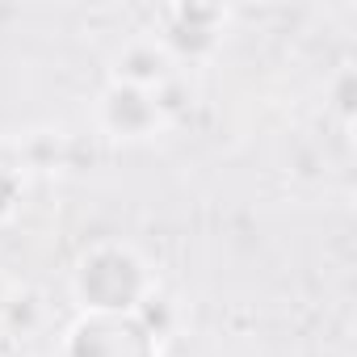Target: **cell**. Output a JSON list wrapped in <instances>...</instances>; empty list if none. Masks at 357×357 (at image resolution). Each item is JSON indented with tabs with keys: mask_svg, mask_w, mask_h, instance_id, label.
Returning <instances> with one entry per match:
<instances>
[{
	"mask_svg": "<svg viewBox=\"0 0 357 357\" xmlns=\"http://www.w3.org/2000/svg\"><path fill=\"white\" fill-rule=\"evenodd\" d=\"M5 164H17V155H13V147L5 139H0V168H5Z\"/></svg>",
	"mask_w": 357,
	"mask_h": 357,
	"instance_id": "9c48e42d",
	"label": "cell"
},
{
	"mask_svg": "<svg viewBox=\"0 0 357 357\" xmlns=\"http://www.w3.org/2000/svg\"><path fill=\"white\" fill-rule=\"evenodd\" d=\"M9 303H13V294H9V282H5V278H0V319H5V315H9Z\"/></svg>",
	"mask_w": 357,
	"mask_h": 357,
	"instance_id": "ba28073f",
	"label": "cell"
},
{
	"mask_svg": "<svg viewBox=\"0 0 357 357\" xmlns=\"http://www.w3.org/2000/svg\"><path fill=\"white\" fill-rule=\"evenodd\" d=\"M168 55H164V47L155 43V38H139V43H130V47H122V55H118V80L114 84H130V89H155V84H164L172 72H168Z\"/></svg>",
	"mask_w": 357,
	"mask_h": 357,
	"instance_id": "5b68a950",
	"label": "cell"
},
{
	"mask_svg": "<svg viewBox=\"0 0 357 357\" xmlns=\"http://www.w3.org/2000/svg\"><path fill=\"white\" fill-rule=\"evenodd\" d=\"M55 155H59L55 135H34L26 147H17V160H26L30 168H55Z\"/></svg>",
	"mask_w": 357,
	"mask_h": 357,
	"instance_id": "52a82bcc",
	"label": "cell"
},
{
	"mask_svg": "<svg viewBox=\"0 0 357 357\" xmlns=\"http://www.w3.org/2000/svg\"><path fill=\"white\" fill-rule=\"evenodd\" d=\"M72 290L84 315H135L155 286L139 252H130L126 244H97L80 257Z\"/></svg>",
	"mask_w": 357,
	"mask_h": 357,
	"instance_id": "6da1fadb",
	"label": "cell"
},
{
	"mask_svg": "<svg viewBox=\"0 0 357 357\" xmlns=\"http://www.w3.org/2000/svg\"><path fill=\"white\" fill-rule=\"evenodd\" d=\"M63 357H160V340L147 336L135 315H84L72 328Z\"/></svg>",
	"mask_w": 357,
	"mask_h": 357,
	"instance_id": "7a4b0ae2",
	"label": "cell"
},
{
	"mask_svg": "<svg viewBox=\"0 0 357 357\" xmlns=\"http://www.w3.org/2000/svg\"><path fill=\"white\" fill-rule=\"evenodd\" d=\"M97 118H101V130L114 139H147L160 126V109H155L151 93L130 89V84H109L101 93Z\"/></svg>",
	"mask_w": 357,
	"mask_h": 357,
	"instance_id": "277c9868",
	"label": "cell"
},
{
	"mask_svg": "<svg viewBox=\"0 0 357 357\" xmlns=\"http://www.w3.org/2000/svg\"><path fill=\"white\" fill-rule=\"evenodd\" d=\"M219 26H223V13L219 9H202V5H176L168 9L164 17V30H160V47L168 59H206L215 55L219 47Z\"/></svg>",
	"mask_w": 357,
	"mask_h": 357,
	"instance_id": "3957f363",
	"label": "cell"
},
{
	"mask_svg": "<svg viewBox=\"0 0 357 357\" xmlns=\"http://www.w3.org/2000/svg\"><path fill=\"white\" fill-rule=\"evenodd\" d=\"M17 206H22V172H17V164H5L0 168V223L13 219Z\"/></svg>",
	"mask_w": 357,
	"mask_h": 357,
	"instance_id": "8992f818",
	"label": "cell"
}]
</instances>
